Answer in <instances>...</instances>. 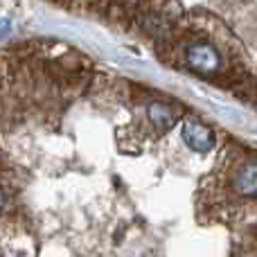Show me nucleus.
Listing matches in <instances>:
<instances>
[{
	"mask_svg": "<svg viewBox=\"0 0 257 257\" xmlns=\"http://www.w3.org/2000/svg\"><path fill=\"white\" fill-rule=\"evenodd\" d=\"M147 115H149V120L154 122V126L158 128V131H167V128H172L174 124H176V120H178L176 108L169 106V104H163V102L149 104Z\"/></svg>",
	"mask_w": 257,
	"mask_h": 257,
	"instance_id": "nucleus-4",
	"label": "nucleus"
},
{
	"mask_svg": "<svg viewBox=\"0 0 257 257\" xmlns=\"http://www.w3.org/2000/svg\"><path fill=\"white\" fill-rule=\"evenodd\" d=\"M9 32H12V25H9V21H7V18H0V39H3V36H7Z\"/></svg>",
	"mask_w": 257,
	"mask_h": 257,
	"instance_id": "nucleus-5",
	"label": "nucleus"
},
{
	"mask_svg": "<svg viewBox=\"0 0 257 257\" xmlns=\"http://www.w3.org/2000/svg\"><path fill=\"white\" fill-rule=\"evenodd\" d=\"M183 140L196 154H208L214 147V133L210 126L201 124L199 120H185L183 122Z\"/></svg>",
	"mask_w": 257,
	"mask_h": 257,
	"instance_id": "nucleus-1",
	"label": "nucleus"
},
{
	"mask_svg": "<svg viewBox=\"0 0 257 257\" xmlns=\"http://www.w3.org/2000/svg\"><path fill=\"white\" fill-rule=\"evenodd\" d=\"M235 190L241 196H248V199H257V160L253 163H246L239 172L235 174V181H232Z\"/></svg>",
	"mask_w": 257,
	"mask_h": 257,
	"instance_id": "nucleus-3",
	"label": "nucleus"
},
{
	"mask_svg": "<svg viewBox=\"0 0 257 257\" xmlns=\"http://www.w3.org/2000/svg\"><path fill=\"white\" fill-rule=\"evenodd\" d=\"M187 63H190L192 70L201 72V75H210V72H217L221 66V57L219 52L208 43H196L187 50Z\"/></svg>",
	"mask_w": 257,
	"mask_h": 257,
	"instance_id": "nucleus-2",
	"label": "nucleus"
},
{
	"mask_svg": "<svg viewBox=\"0 0 257 257\" xmlns=\"http://www.w3.org/2000/svg\"><path fill=\"white\" fill-rule=\"evenodd\" d=\"M3 208H5V192H3V187H0V212H3Z\"/></svg>",
	"mask_w": 257,
	"mask_h": 257,
	"instance_id": "nucleus-6",
	"label": "nucleus"
}]
</instances>
